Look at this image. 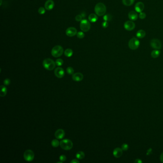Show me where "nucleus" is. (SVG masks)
Returning a JSON list of instances; mask_svg holds the SVG:
<instances>
[{
    "instance_id": "nucleus-35",
    "label": "nucleus",
    "mask_w": 163,
    "mask_h": 163,
    "mask_svg": "<svg viewBox=\"0 0 163 163\" xmlns=\"http://www.w3.org/2000/svg\"><path fill=\"white\" fill-rule=\"evenodd\" d=\"M10 82H11V81L9 79H6L4 80V83L5 85L8 86L10 84Z\"/></svg>"
},
{
    "instance_id": "nucleus-13",
    "label": "nucleus",
    "mask_w": 163,
    "mask_h": 163,
    "mask_svg": "<svg viewBox=\"0 0 163 163\" xmlns=\"http://www.w3.org/2000/svg\"><path fill=\"white\" fill-rule=\"evenodd\" d=\"M55 3L52 0H47L45 4V8L47 11H50L54 7Z\"/></svg>"
},
{
    "instance_id": "nucleus-25",
    "label": "nucleus",
    "mask_w": 163,
    "mask_h": 163,
    "mask_svg": "<svg viewBox=\"0 0 163 163\" xmlns=\"http://www.w3.org/2000/svg\"><path fill=\"white\" fill-rule=\"evenodd\" d=\"M51 145L53 147H57L59 145H60V143L59 142L58 140L54 139L51 142Z\"/></svg>"
},
{
    "instance_id": "nucleus-38",
    "label": "nucleus",
    "mask_w": 163,
    "mask_h": 163,
    "mask_svg": "<svg viewBox=\"0 0 163 163\" xmlns=\"http://www.w3.org/2000/svg\"><path fill=\"white\" fill-rule=\"evenodd\" d=\"M142 162V161L140 159H136L134 161V163H141Z\"/></svg>"
},
{
    "instance_id": "nucleus-7",
    "label": "nucleus",
    "mask_w": 163,
    "mask_h": 163,
    "mask_svg": "<svg viewBox=\"0 0 163 163\" xmlns=\"http://www.w3.org/2000/svg\"><path fill=\"white\" fill-rule=\"evenodd\" d=\"M24 157L26 161H32L35 157V154L31 150H27L24 153Z\"/></svg>"
},
{
    "instance_id": "nucleus-31",
    "label": "nucleus",
    "mask_w": 163,
    "mask_h": 163,
    "mask_svg": "<svg viewBox=\"0 0 163 163\" xmlns=\"http://www.w3.org/2000/svg\"><path fill=\"white\" fill-rule=\"evenodd\" d=\"M82 16L81 15H77L75 17V20L77 22H81V20H82Z\"/></svg>"
},
{
    "instance_id": "nucleus-23",
    "label": "nucleus",
    "mask_w": 163,
    "mask_h": 163,
    "mask_svg": "<svg viewBox=\"0 0 163 163\" xmlns=\"http://www.w3.org/2000/svg\"><path fill=\"white\" fill-rule=\"evenodd\" d=\"M73 54V50L71 49H70V48L67 49L64 52V55H65V56L68 58L71 57Z\"/></svg>"
},
{
    "instance_id": "nucleus-3",
    "label": "nucleus",
    "mask_w": 163,
    "mask_h": 163,
    "mask_svg": "<svg viewBox=\"0 0 163 163\" xmlns=\"http://www.w3.org/2000/svg\"><path fill=\"white\" fill-rule=\"evenodd\" d=\"M64 53L63 48L61 46L57 45L53 47L51 50V54L55 58L61 57Z\"/></svg>"
},
{
    "instance_id": "nucleus-30",
    "label": "nucleus",
    "mask_w": 163,
    "mask_h": 163,
    "mask_svg": "<svg viewBox=\"0 0 163 163\" xmlns=\"http://www.w3.org/2000/svg\"><path fill=\"white\" fill-rule=\"evenodd\" d=\"M45 9H46L45 8H44L42 7L39 8V9H38V13L40 15H43L46 12V10Z\"/></svg>"
},
{
    "instance_id": "nucleus-27",
    "label": "nucleus",
    "mask_w": 163,
    "mask_h": 163,
    "mask_svg": "<svg viewBox=\"0 0 163 163\" xmlns=\"http://www.w3.org/2000/svg\"><path fill=\"white\" fill-rule=\"evenodd\" d=\"M63 63H64L63 60L60 58H58L56 61V64L58 66H61L62 65H63Z\"/></svg>"
},
{
    "instance_id": "nucleus-26",
    "label": "nucleus",
    "mask_w": 163,
    "mask_h": 163,
    "mask_svg": "<svg viewBox=\"0 0 163 163\" xmlns=\"http://www.w3.org/2000/svg\"><path fill=\"white\" fill-rule=\"evenodd\" d=\"M103 20L105 21H107V22H108V21H111V20L112 19V15L110 14H107V15H104V16H103Z\"/></svg>"
},
{
    "instance_id": "nucleus-19",
    "label": "nucleus",
    "mask_w": 163,
    "mask_h": 163,
    "mask_svg": "<svg viewBox=\"0 0 163 163\" xmlns=\"http://www.w3.org/2000/svg\"><path fill=\"white\" fill-rule=\"evenodd\" d=\"M1 94L0 96L1 97H4L5 96H6V95L7 94V89L6 88V87H5L4 85H1Z\"/></svg>"
},
{
    "instance_id": "nucleus-1",
    "label": "nucleus",
    "mask_w": 163,
    "mask_h": 163,
    "mask_svg": "<svg viewBox=\"0 0 163 163\" xmlns=\"http://www.w3.org/2000/svg\"><path fill=\"white\" fill-rule=\"evenodd\" d=\"M94 11L96 14L99 16L104 15L106 12V7L105 4L99 3L95 6Z\"/></svg>"
},
{
    "instance_id": "nucleus-16",
    "label": "nucleus",
    "mask_w": 163,
    "mask_h": 163,
    "mask_svg": "<svg viewBox=\"0 0 163 163\" xmlns=\"http://www.w3.org/2000/svg\"><path fill=\"white\" fill-rule=\"evenodd\" d=\"M123 150L122 149L120 148H116L113 152V155L114 157L116 158H119L121 156H122L123 155Z\"/></svg>"
},
{
    "instance_id": "nucleus-9",
    "label": "nucleus",
    "mask_w": 163,
    "mask_h": 163,
    "mask_svg": "<svg viewBox=\"0 0 163 163\" xmlns=\"http://www.w3.org/2000/svg\"><path fill=\"white\" fill-rule=\"evenodd\" d=\"M135 25L133 21H127L124 24V27L127 31H131L135 28Z\"/></svg>"
},
{
    "instance_id": "nucleus-29",
    "label": "nucleus",
    "mask_w": 163,
    "mask_h": 163,
    "mask_svg": "<svg viewBox=\"0 0 163 163\" xmlns=\"http://www.w3.org/2000/svg\"><path fill=\"white\" fill-rule=\"evenodd\" d=\"M77 36L80 39H82L85 36V34L83 32H79L77 34Z\"/></svg>"
},
{
    "instance_id": "nucleus-6",
    "label": "nucleus",
    "mask_w": 163,
    "mask_h": 163,
    "mask_svg": "<svg viewBox=\"0 0 163 163\" xmlns=\"http://www.w3.org/2000/svg\"><path fill=\"white\" fill-rule=\"evenodd\" d=\"M140 45V42L137 38L133 37L131 38L129 43H128V46L132 50H136L139 47Z\"/></svg>"
},
{
    "instance_id": "nucleus-2",
    "label": "nucleus",
    "mask_w": 163,
    "mask_h": 163,
    "mask_svg": "<svg viewBox=\"0 0 163 163\" xmlns=\"http://www.w3.org/2000/svg\"><path fill=\"white\" fill-rule=\"evenodd\" d=\"M56 62L50 58H46L44 60L43 66L44 68L48 70H52L56 67Z\"/></svg>"
},
{
    "instance_id": "nucleus-17",
    "label": "nucleus",
    "mask_w": 163,
    "mask_h": 163,
    "mask_svg": "<svg viewBox=\"0 0 163 163\" xmlns=\"http://www.w3.org/2000/svg\"><path fill=\"white\" fill-rule=\"evenodd\" d=\"M128 17L131 21H135L137 19L138 15L137 13L134 11H131L128 14Z\"/></svg>"
},
{
    "instance_id": "nucleus-12",
    "label": "nucleus",
    "mask_w": 163,
    "mask_h": 163,
    "mask_svg": "<svg viewBox=\"0 0 163 163\" xmlns=\"http://www.w3.org/2000/svg\"><path fill=\"white\" fill-rule=\"evenodd\" d=\"M65 135V131L61 129H59L56 131L55 133V137L58 139H62L64 137Z\"/></svg>"
},
{
    "instance_id": "nucleus-20",
    "label": "nucleus",
    "mask_w": 163,
    "mask_h": 163,
    "mask_svg": "<svg viewBox=\"0 0 163 163\" xmlns=\"http://www.w3.org/2000/svg\"><path fill=\"white\" fill-rule=\"evenodd\" d=\"M145 35H146V33L145 31L143 30H140L138 31L136 33V36L138 38H143L145 37Z\"/></svg>"
},
{
    "instance_id": "nucleus-21",
    "label": "nucleus",
    "mask_w": 163,
    "mask_h": 163,
    "mask_svg": "<svg viewBox=\"0 0 163 163\" xmlns=\"http://www.w3.org/2000/svg\"><path fill=\"white\" fill-rule=\"evenodd\" d=\"M160 54V51L158 49H156L151 52V57L153 58H158Z\"/></svg>"
},
{
    "instance_id": "nucleus-37",
    "label": "nucleus",
    "mask_w": 163,
    "mask_h": 163,
    "mask_svg": "<svg viewBox=\"0 0 163 163\" xmlns=\"http://www.w3.org/2000/svg\"><path fill=\"white\" fill-rule=\"evenodd\" d=\"M70 163H79V161L77 159H73L70 162Z\"/></svg>"
},
{
    "instance_id": "nucleus-28",
    "label": "nucleus",
    "mask_w": 163,
    "mask_h": 163,
    "mask_svg": "<svg viewBox=\"0 0 163 163\" xmlns=\"http://www.w3.org/2000/svg\"><path fill=\"white\" fill-rule=\"evenodd\" d=\"M67 72L69 75H72L74 72V70L72 67H69L67 69Z\"/></svg>"
},
{
    "instance_id": "nucleus-4",
    "label": "nucleus",
    "mask_w": 163,
    "mask_h": 163,
    "mask_svg": "<svg viewBox=\"0 0 163 163\" xmlns=\"http://www.w3.org/2000/svg\"><path fill=\"white\" fill-rule=\"evenodd\" d=\"M60 146L62 149L65 150H69L72 148L73 144L70 140L65 139L60 142Z\"/></svg>"
},
{
    "instance_id": "nucleus-34",
    "label": "nucleus",
    "mask_w": 163,
    "mask_h": 163,
    "mask_svg": "<svg viewBox=\"0 0 163 163\" xmlns=\"http://www.w3.org/2000/svg\"><path fill=\"white\" fill-rule=\"evenodd\" d=\"M67 159V157L65 155H62L60 156L59 157V160L62 161V162H64Z\"/></svg>"
},
{
    "instance_id": "nucleus-39",
    "label": "nucleus",
    "mask_w": 163,
    "mask_h": 163,
    "mask_svg": "<svg viewBox=\"0 0 163 163\" xmlns=\"http://www.w3.org/2000/svg\"><path fill=\"white\" fill-rule=\"evenodd\" d=\"M160 160L162 163H163V152L161 154L160 156Z\"/></svg>"
},
{
    "instance_id": "nucleus-10",
    "label": "nucleus",
    "mask_w": 163,
    "mask_h": 163,
    "mask_svg": "<svg viewBox=\"0 0 163 163\" xmlns=\"http://www.w3.org/2000/svg\"><path fill=\"white\" fill-rule=\"evenodd\" d=\"M77 30L76 28L73 27H70L66 30V34L67 36L72 37L76 36L77 34Z\"/></svg>"
},
{
    "instance_id": "nucleus-8",
    "label": "nucleus",
    "mask_w": 163,
    "mask_h": 163,
    "mask_svg": "<svg viewBox=\"0 0 163 163\" xmlns=\"http://www.w3.org/2000/svg\"><path fill=\"white\" fill-rule=\"evenodd\" d=\"M151 47L155 49H160L162 47V43L159 40L157 39H153L150 42Z\"/></svg>"
},
{
    "instance_id": "nucleus-40",
    "label": "nucleus",
    "mask_w": 163,
    "mask_h": 163,
    "mask_svg": "<svg viewBox=\"0 0 163 163\" xmlns=\"http://www.w3.org/2000/svg\"><path fill=\"white\" fill-rule=\"evenodd\" d=\"M81 16H82V17H83V18L84 17H86V14H85V13H82L81 14Z\"/></svg>"
},
{
    "instance_id": "nucleus-32",
    "label": "nucleus",
    "mask_w": 163,
    "mask_h": 163,
    "mask_svg": "<svg viewBox=\"0 0 163 163\" xmlns=\"http://www.w3.org/2000/svg\"><path fill=\"white\" fill-rule=\"evenodd\" d=\"M128 148H129V146L127 144H123V145H122V149L123 150L127 151Z\"/></svg>"
},
{
    "instance_id": "nucleus-22",
    "label": "nucleus",
    "mask_w": 163,
    "mask_h": 163,
    "mask_svg": "<svg viewBox=\"0 0 163 163\" xmlns=\"http://www.w3.org/2000/svg\"><path fill=\"white\" fill-rule=\"evenodd\" d=\"M135 0H123V3L125 6H129L133 5L134 3Z\"/></svg>"
},
{
    "instance_id": "nucleus-18",
    "label": "nucleus",
    "mask_w": 163,
    "mask_h": 163,
    "mask_svg": "<svg viewBox=\"0 0 163 163\" xmlns=\"http://www.w3.org/2000/svg\"><path fill=\"white\" fill-rule=\"evenodd\" d=\"M88 19L90 22L91 23H95L98 20V17L97 15H95L94 14H91V15H89Z\"/></svg>"
},
{
    "instance_id": "nucleus-15",
    "label": "nucleus",
    "mask_w": 163,
    "mask_h": 163,
    "mask_svg": "<svg viewBox=\"0 0 163 163\" xmlns=\"http://www.w3.org/2000/svg\"><path fill=\"white\" fill-rule=\"evenodd\" d=\"M72 78L75 81H80L83 79V75L81 73H76L73 74Z\"/></svg>"
},
{
    "instance_id": "nucleus-24",
    "label": "nucleus",
    "mask_w": 163,
    "mask_h": 163,
    "mask_svg": "<svg viewBox=\"0 0 163 163\" xmlns=\"http://www.w3.org/2000/svg\"><path fill=\"white\" fill-rule=\"evenodd\" d=\"M76 156L78 159H82L85 157V154L82 151H79L77 153Z\"/></svg>"
},
{
    "instance_id": "nucleus-11",
    "label": "nucleus",
    "mask_w": 163,
    "mask_h": 163,
    "mask_svg": "<svg viewBox=\"0 0 163 163\" xmlns=\"http://www.w3.org/2000/svg\"><path fill=\"white\" fill-rule=\"evenodd\" d=\"M54 73L55 76L59 79L62 78L65 75L64 69L60 67H58L55 69Z\"/></svg>"
},
{
    "instance_id": "nucleus-5",
    "label": "nucleus",
    "mask_w": 163,
    "mask_h": 163,
    "mask_svg": "<svg viewBox=\"0 0 163 163\" xmlns=\"http://www.w3.org/2000/svg\"><path fill=\"white\" fill-rule=\"evenodd\" d=\"M91 25L87 19H83L80 24V28L83 32H87L91 29Z\"/></svg>"
},
{
    "instance_id": "nucleus-42",
    "label": "nucleus",
    "mask_w": 163,
    "mask_h": 163,
    "mask_svg": "<svg viewBox=\"0 0 163 163\" xmlns=\"http://www.w3.org/2000/svg\"><path fill=\"white\" fill-rule=\"evenodd\" d=\"M57 163H62V162L61 161V162H57Z\"/></svg>"
},
{
    "instance_id": "nucleus-33",
    "label": "nucleus",
    "mask_w": 163,
    "mask_h": 163,
    "mask_svg": "<svg viewBox=\"0 0 163 163\" xmlns=\"http://www.w3.org/2000/svg\"><path fill=\"white\" fill-rule=\"evenodd\" d=\"M139 17L141 19H144L146 17V14L144 12H141L140 13Z\"/></svg>"
},
{
    "instance_id": "nucleus-36",
    "label": "nucleus",
    "mask_w": 163,
    "mask_h": 163,
    "mask_svg": "<svg viewBox=\"0 0 163 163\" xmlns=\"http://www.w3.org/2000/svg\"><path fill=\"white\" fill-rule=\"evenodd\" d=\"M109 26V24H108V23L107 21H104V22H103L102 23V26L103 28H106L107 27H108V26Z\"/></svg>"
},
{
    "instance_id": "nucleus-14",
    "label": "nucleus",
    "mask_w": 163,
    "mask_h": 163,
    "mask_svg": "<svg viewBox=\"0 0 163 163\" xmlns=\"http://www.w3.org/2000/svg\"><path fill=\"white\" fill-rule=\"evenodd\" d=\"M145 8L144 4L142 2H138L135 5V10L136 12L138 13H141L144 10Z\"/></svg>"
},
{
    "instance_id": "nucleus-41",
    "label": "nucleus",
    "mask_w": 163,
    "mask_h": 163,
    "mask_svg": "<svg viewBox=\"0 0 163 163\" xmlns=\"http://www.w3.org/2000/svg\"><path fill=\"white\" fill-rule=\"evenodd\" d=\"M0 1H1V4H0V5H1L2 4V0H0Z\"/></svg>"
}]
</instances>
